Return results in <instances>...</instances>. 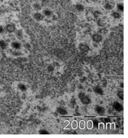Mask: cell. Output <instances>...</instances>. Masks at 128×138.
<instances>
[{"label":"cell","mask_w":128,"mask_h":138,"mask_svg":"<svg viewBox=\"0 0 128 138\" xmlns=\"http://www.w3.org/2000/svg\"><path fill=\"white\" fill-rule=\"evenodd\" d=\"M78 97L83 105H89L91 102V100L88 97H87L83 93H80L78 94Z\"/></svg>","instance_id":"obj_1"},{"label":"cell","mask_w":128,"mask_h":138,"mask_svg":"<svg viewBox=\"0 0 128 138\" xmlns=\"http://www.w3.org/2000/svg\"><path fill=\"white\" fill-rule=\"evenodd\" d=\"M5 30L9 33H14L16 31V26L13 23H8L5 26Z\"/></svg>","instance_id":"obj_2"},{"label":"cell","mask_w":128,"mask_h":138,"mask_svg":"<svg viewBox=\"0 0 128 138\" xmlns=\"http://www.w3.org/2000/svg\"><path fill=\"white\" fill-rule=\"evenodd\" d=\"M78 49L80 51L82 52H84V53H87L90 51V47L85 44H83V43H80L78 45Z\"/></svg>","instance_id":"obj_3"},{"label":"cell","mask_w":128,"mask_h":138,"mask_svg":"<svg viewBox=\"0 0 128 138\" xmlns=\"http://www.w3.org/2000/svg\"><path fill=\"white\" fill-rule=\"evenodd\" d=\"M92 40L96 43H100L102 41L103 37L100 34H94L92 35Z\"/></svg>","instance_id":"obj_4"},{"label":"cell","mask_w":128,"mask_h":138,"mask_svg":"<svg viewBox=\"0 0 128 138\" xmlns=\"http://www.w3.org/2000/svg\"><path fill=\"white\" fill-rule=\"evenodd\" d=\"M33 17L35 20H38V21H41L44 19V16L43 15V13H41L39 12H36L34 13Z\"/></svg>","instance_id":"obj_5"},{"label":"cell","mask_w":128,"mask_h":138,"mask_svg":"<svg viewBox=\"0 0 128 138\" xmlns=\"http://www.w3.org/2000/svg\"><path fill=\"white\" fill-rule=\"evenodd\" d=\"M95 110V111H96L97 114H98L99 115H101V116L104 115L106 112L105 109L102 106H96Z\"/></svg>","instance_id":"obj_6"},{"label":"cell","mask_w":128,"mask_h":138,"mask_svg":"<svg viewBox=\"0 0 128 138\" xmlns=\"http://www.w3.org/2000/svg\"><path fill=\"white\" fill-rule=\"evenodd\" d=\"M11 46L13 49H16V50H19L21 48V44L18 41H16L11 42Z\"/></svg>","instance_id":"obj_7"},{"label":"cell","mask_w":128,"mask_h":138,"mask_svg":"<svg viewBox=\"0 0 128 138\" xmlns=\"http://www.w3.org/2000/svg\"><path fill=\"white\" fill-rule=\"evenodd\" d=\"M113 108H114L115 110H116L117 111H122L123 110V105L119 102H115L113 104Z\"/></svg>","instance_id":"obj_8"},{"label":"cell","mask_w":128,"mask_h":138,"mask_svg":"<svg viewBox=\"0 0 128 138\" xmlns=\"http://www.w3.org/2000/svg\"><path fill=\"white\" fill-rule=\"evenodd\" d=\"M93 91H94L95 93H97V94H98V95H104V90H103L102 88H100V86H96V87H95V88H93Z\"/></svg>","instance_id":"obj_9"},{"label":"cell","mask_w":128,"mask_h":138,"mask_svg":"<svg viewBox=\"0 0 128 138\" xmlns=\"http://www.w3.org/2000/svg\"><path fill=\"white\" fill-rule=\"evenodd\" d=\"M57 112L62 116H65L67 114V111L63 107H58L57 109Z\"/></svg>","instance_id":"obj_10"},{"label":"cell","mask_w":128,"mask_h":138,"mask_svg":"<svg viewBox=\"0 0 128 138\" xmlns=\"http://www.w3.org/2000/svg\"><path fill=\"white\" fill-rule=\"evenodd\" d=\"M7 47H8V44L6 43V41L5 40L0 39V49L2 50H5L7 49Z\"/></svg>","instance_id":"obj_11"},{"label":"cell","mask_w":128,"mask_h":138,"mask_svg":"<svg viewBox=\"0 0 128 138\" xmlns=\"http://www.w3.org/2000/svg\"><path fill=\"white\" fill-rule=\"evenodd\" d=\"M16 33V36L18 39H23V30L22 29H18L15 32Z\"/></svg>","instance_id":"obj_12"},{"label":"cell","mask_w":128,"mask_h":138,"mask_svg":"<svg viewBox=\"0 0 128 138\" xmlns=\"http://www.w3.org/2000/svg\"><path fill=\"white\" fill-rule=\"evenodd\" d=\"M52 12L50 9L46 8V9H44L43 11V15L44 16H46V17H51L52 16Z\"/></svg>","instance_id":"obj_13"},{"label":"cell","mask_w":128,"mask_h":138,"mask_svg":"<svg viewBox=\"0 0 128 138\" xmlns=\"http://www.w3.org/2000/svg\"><path fill=\"white\" fill-rule=\"evenodd\" d=\"M111 15H112V17L115 19H119L121 18V14L118 11H113Z\"/></svg>","instance_id":"obj_14"},{"label":"cell","mask_w":128,"mask_h":138,"mask_svg":"<svg viewBox=\"0 0 128 138\" xmlns=\"http://www.w3.org/2000/svg\"><path fill=\"white\" fill-rule=\"evenodd\" d=\"M75 8H76V10H77L78 11L81 12V11H84L85 7H84V6H83V4H77L75 5Z\"/></svg>","instance_id":"obj_15"},{"label":"cell","mask_w":128,"mask_h":138,"mask_svg":"<svg viewBox=\"0 0 128 138\" xmlns=\"http://www.w3.org/2000/svg\"><path fill=\"white\" fill-rule=\"evenodd\" d=\"M18 88L20 91H22V92H25V91L27 90V87H26V85L24 83H19V84H18Z\"/></svg>","instance_id":"obj_16"},{"label":"cell","mask_w":128,"mask_h":138,"mask_svg":"<svg viewBox=\"0 0 128 138\" xmlns=\"http://www.w3.org/2000/svg\"><path fill=\"white\" fill-rule=\"evenodd\" d=\"M113 8V4H111L110 2L106 3V4H105V5H104V8L106 9V10H108V11L112 10Z\"/></svg>","instance_id":"obj_17"},{"label":"cell","mask_w":128,"mask_h":138,"mask_svg":"<svg viewBox=\"0 0 128 138\" xmlns=\"http://www.w3.org/2000/svg\"><path fill=\"white\" fill-rule=\"evenodd\" d=\"M116 7H117V9H118L119 11L123 12V11H124V5H123V4L119 3V4H118L116 5Z\"/></svg>","instance_id":"obj_18"},{"label":"cell","mask_w":128,"mask_h":138,"mask_svg":"<svg viewBox=\"0 0 128 138\" xmlns=\"http://www.w3.org/2000/svg\"><path fill=\"white\" fill-rule=\"evenodd\" d=\"M33 8L36 11H40L41 9V4H39L38 3H35V4H33Z\"/></svg>","instance_id":"obj_19"},{"label":"cell","mask_w":128,"mask_h":138,"mask_svg":"<svg viewBox=\"0 0 128 138\" xmlns=\"http://www.w3.org/2000/svg\"><path fill=\"white\" fill-rule=\"evenodd\" d=\"M39 133L40 135H48L49 134V132L45 129H41L39 131Z\"/></svg>","instance_id":"obj_20"},{"label":"cell","mask_w":128,"mask_h":138,"mask_svg":"<svg viewBox=\"0 0 128 138\" xmlns=\"http://www.w3.org/2000/svg\"><path fill=\"white\" fill-rule=\"evenodd\" d=\"M118 97H119L120 99L123 100V98H124V96H123V91H121V92H118Z\"/></svg>","instance_id":"obj_21"},{"label":"cell","mask_w":128,"mask_h":138,"mask_svg":"<svg viewBox=\"0 0 128 138\" xmlns=\"http://www.w3.org/2000/svg\"><path fill=\"white\" fill-rule=\"evenodd\" d=\"M4 31H5V29H4V28L3 26L0 25V34H3V33L4 32Z\"/></svg>","instance_id":"obj_22"},{"label":"cell","mask_w":128,"mask_h":138,"mask_svg":"<svg viewBox=\"0 0 128 138\" xmlns=\"http://www.w3.org/2000/svg\"><path fill=\"white\" fill-rule=\"evenodd\" d=\"M80 128H84L85 123H84L83 121H80Z\"/></svg>","instance_id":"obj_23"},{"label":"cell","mask_w":128,"mask_h":138,"mask_svg":"<svg viewBox=\"0 0 128 138\" xmlns=\"http://www.w3.org/2000/svg\"><path fill=\"white\" fill-rule=\"evenodd\" d=\"M48 70L50 71V72H51V71H53V70H54V68H53L52 66H49V67H48Z\"/></svg>","instance_id":"obj_24"},{"label":"cell","mask_w":128,"mask_h":138,"mask_svg":"<svg viewBox=\"0 0 128 138\" xmlns=\"http://www.w3.org/2000/svg\"><path fill=\"white\" fill-rule=\"evenodd\" d=\"M24 46H25V48H27V49H29L30 48V45L29 44H25Z\"/></svg>","instance_id":"obj_25"},{"label":"cell","mask_w":128,"mask_h":138,"mask_svg":"<svg viewBox=\"0 0 128 138\" xmlns=\"http://www.w3.org/2000/svg\"><path fill=\"white\" fill-rule=\"evenodd\" d=\"M1 88H0V93H1Z\"/></svg>","instance_id":"obj_26"},{"label":"cell","mask_w":128,"mask_h":138,"mask_svg":"<svg viewBox=\"0 0 128 138\" xmlns=\"http://www.w3.org/2000/svg\"><path fill=\"white\" fill-rule=\"evenodd\" d=\"M0 126H1V123H0Z\"/></svg>","instance_id":"obj_27"}]
</instances>
